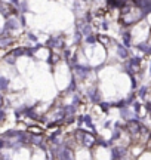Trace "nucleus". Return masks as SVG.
<instances>
[{"mask_svg": "<svg viewBox=\"0 0 151 160\" xmlns=\"http://www.w3.org/2000/svg\"><path fill=\"white\" fill-rule=\"evenodd\" d=\"M18 19H19V25H21V28H25L27 27V19H25V13H19L18 15Z\"/></svg>", "mask_w": 151, "mask_h": 160, "instance_id": "nucleus-19", "label": "nucleus"}, {"mask_svg": "<svg viewBox=\"0 0 151 160\" xmlns=\"http://www.w3.org/2000/svg\"><path fill=\"white\" fill-rule=\"evenodd\" d=\"M9 86H11V79H7L6 76L0 74V92L5 93L9 91Z\"/></svg>", "mask_w": 151, "mask_h": 160, "instance_id": "nucleus-9", "label": "nucleus"}, {"mask_svg": "<svg viewBox=\"0 0 151 160\" xmlns=\"http://www.w3.org/2000/svg\"><path fill=\"white\" fill-rule=\"evenodd\" d=\"M81 101H83V98H81V95H79L77 92H74V93H71V104L73 105H76L77 108L81 105Z\"/></svg>", "mask_w": 151, "mask_h": 160, "instance_id": "nucleus-14", "label": "nucleus"}, {"mask_svg": "<svg viewBox=\"0 0 151 160\" xmlns=\"http://www.w3.org/2000/svg\"><path fill=\"white\" fill-rule=\"evenodd\" d=\"M96 42H98L101 46H110L113 43L111 37H108L107 34H96Z\"/></svg>", "mask_w": 151, "mask_h": 160, "instance_id": "nucleus-10", "label": "nucleus"}, {"mask_svg": "<svg viewBox=\"0 0 151 160\" xmlns=\"http://www.w3.org/2000/svg\"><path fill=\"white\" fill-rule=\"evenodd\" d=\"M7 53L13 55L15 58H22L24 57V46H13V48H11V51L7 52Z\"/></svg>", "mask_w": 151, "mask_h": 160, "instance_id": "nucleus-11", "label": "nucleus"}, {"mask_svg": "<svg viewBox=\"0 0 151 160\" xmlns=\"http://www.w3.org/2000/svg\"><path fill=\"white\" fill-rule=\"evenodd\" d=\"M49 51H62L65 46V37L64 34H53V36H49L46 40V43H45Z\"/></svg>", "mask_w": 151, "mask_h": 160, "instance_id": "nucleus-2", "label": "nucleus"}, {"mask_svg": "<svg viewBox=\"0 0 151 160\" xmlns=\"http://www.w3.org/2000/svg\"><path fill=\"white\" fill-rule=\"evenodd\" d=\"M71 73H73V76L77 79V82H86V80L93 74V68L90 65L81 64L80 61H79L76 65L71 67Z\"/></svg>", "mask_w": 151, "mask_h": 160, "instance_id": "nucleus-1", "label": "nucleus"}, {"mask_svg": "<svg viewBox=\"0 0 151 160\" xmlns=\"http://www.w3.org/2000/svg\"><path fill=\"white\" fill-rule=\"evenodd\" d=\"M114 48H116L117 58H120V59H123V61L129 58V48H126L124 45H120V43H116V45H114Z\"/></svg>", "mask_w": 151, "mask_h": 160, "instance_id": "nucleus-7", "label": "nucleus"}, {"mask_svg": "<svg viewBox=\"0 0 151 160\" xmlns=\"http://www.w3.org/2000/svg\"><path fill=\"white\" fill-rule=\"evenodd\" d=\"M98 105H99V108L102 110L104 113H108V111L111 110V104H110V102H107V101H99Z\"/></svg>", "mask_w": 151, "mask_h": 160, "instance_id": "nucleus-17", "label": "nucleus"}, {"mask_svg": "<svg viewBox=\"0 0 151 160\" xmlns=\"http://www.w3.org/2000/svg\"><path fill=\"white\" fill-rule=\"evenodd\" d=\"M64 117H70V116H77V107L73 105V104H64Z\"/></svg>", "mask_w": 151, "mask_h": 160, "instance_id": "nucleus-8", "label": "nucleus"}, {"mask_svg": "<svg viewBox=\"0 0 151 160\" xmlns=\"http://www.w3.org/2000/svg\"><path fill=\"white\" fill-rule=\"evenodd\" d=\"M85 95H86L87 101H89V102H92V104H95V105H96L99 101H102L101 91L98 89V86H96V85H92V86H90V88H89V89L86 91V93H85Z\"/></svg>", "mask_w": 151, "mask_h": 160, "instance_id": "nucleus-4", "label": "nucleus"}, {"mask_svg": "<svg viewBox=\"0 0 151 160\" xmlns=\"http://www.w3.org/2000/svg\"><path fill=\"white\" fill-rule=\"evenodd\" d=\"M28 11H30L28 0H21L19 5H18V12H19V13H27Z\"/></svg>", "mask_w": 151, "mask_h": 160, "instance_id": "nucleus-15", "label": "nucleus"}, {"mask_svg": "<svg viewBox=\"0 0 151 160\" xmlns=\"http://www.w3.org/2000/svg\"><path fill=\"white\" fill-rule=\"evenodd\" d=\"M19 15V13H18ZM18 15H9L7 18H5V25H3V30L9 31L11 34L17 33L21 30V25H19V19H18ZM15 36V34H13Z\"/></svg>", "mask_w": 151, "mask_h": 160, "instance_id": "nucleus-3", "label": "nucleus"}, {"mask_svg": "<svg viewBox=\"0 0 151 160\" xmlns=\"http://www.w3.org/2000/svg\"><path fill=\"white\" fill-rule=\"evenodd\" d=\"M128 153L129 151L124 145H111V159H126Z\"/></svg>", "mask_w": 151, "mask_h": 160, "instance_id": "nucleus-6", "label": "nucleus"}, {"mask_svg": "<svg viewBox=\"0 0 151 160\" xmlns=\"http://www.w3.org/2000/svg\"><path fill=\"white\" fill-rule=\"evenodd\" d=\"M101 28L105 30V31L110 28V24H108V21H101Z\"/></svg>", "mask_w": 151, "mask_h": 160, "instance_id": "nucleus-20", "label": "nucleus"}, {"mask_svg": "<svg viewBox=\"0 0 151 160\" xmlns=\"http://www.w3.org/2000/svg\"><path fill=\"white\" fill-rule=\"evenodd\" d=\"M25 37H27V40H28L30 43H36V42H39L37 36H36L34 33H31V31H27V33H25Z\"/></svg>", "mask_w": 151, "mask_h": 160, "instance_id": "nucleus-18", "label": "nucleus"}, {"mask_svg": "<svg viewBox=\"0 0 151 160\" xmlns=\"http://www.w3.org/2000/svg\"><path fill=\"white\" fill-rule=\"evenodd\" d=\"M0 61H2V55H0Z\"/></svg>", "mask_w": 151, "mask_h": 160, "instance_id": "nucleus-22", "label": "nucleus"}, {"mask_svg": "<svg viewBox=\"0 0 151 160\" xmlns=\"http://www.w3.org/2000/svg\"><path fill=\"white\" fill-rule=\"evenodd\" d=\"M122 37H123V45L126 46V48H130L132 46V34L129 31H123Z\"/></svg>", "mask_w": 151, "mask_h": 160, "instance_id": "nucleus-13", "label": "nucleus"}, {"mask_svg": "<svg viewBox=\"0 0 151 160\" xmlns=\"http://www.w3.org/2000/svg\"><path fill=\"white\" fill-rule=\"evenodd\" d=\"M2 59H3L7 65H12V67H15V64H17V61H18V58H15L13 55H11V53H6Z\"/></svg>", "mask_w": 151, "mask_h": 160, "instance_id": "nucleus-16", "label": "nucleus"}, {"mask_svg": "<svg viewBox=\"0 0 151 160\" xmlns=\"http://www.w3.org/2000/svg\"><path fill=\"white\" fill-rule=\"evenodd\" d=\"M15 42H17V37H15V36L2 28V33H0V49H7V48L12 46Z\"/></svg>", "mask_w": 151, "mask_h": 160, "instance_id": "nucleus-5", "label": "nucleus"}, {"mask_svg": "<svg viewBox=\"0 0 151 160\" xmlns=\"http://www.w3.org/2000/svg\"><path fill=\"white\" fill-rule=\"evenodd\" d=\"M7 2H9L12 6H17L18 8V5H19V2H21V0H7Z\"/></svg>", "mask_w": 151, "mask_h": 160, "instance_id": "nucleus-21", "label": "nucleus"}, {"mask_svg": "<svg viewBox=\"0 0 151 160\" xmlns=\"http://www.w3.org/2000/svg\"><path fill=\"white\" fill-rule=\"evenodd\" d=\"M83 43L85 45H89V46H95L98 42H96V34L92 33V34H87L83 37Z\"/></svg>", "mask_w": 151, "mask_h": 160, "instance_id": "nucleus-12", "label": "nucleus"}]
</instances>
